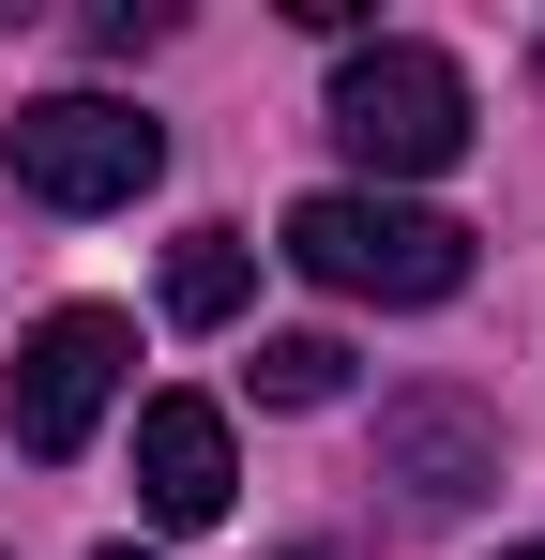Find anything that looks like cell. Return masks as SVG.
I'll return each instance as SVG.
<instances>
[{
    "label": "cell",
    "instance_id": "cell-2",
    "mask_svg": "<svg viewBox=\"0 0 545 560\" xmlns=\"http://www.w3.org/2000/svg\"><path fill=\"white\" fill-rule=\"evenodd\" d=\"M334 152L349 167H379V183H440L454 152H469V77H454L440 46H409V31H379V46H349L334 61Z\"/></svg>",
    "mask_w": 545,
    "mask_h": 560
},
{
    "label": "cell",
    "instance_id": "cell-4",
    "mask_svg": "<svg viewBox=\"0 0 545 560\" xmlns=\"http://www.w3.org/2000/svg\"><path fill=\"white\" fill-rule=\"evenodd\" d=\"M137 364V334L106 318V303H61V318H31V349H15V455H77L91 424H106V394Z\"/></svg>",
    "mask_w": 545,
    "mask_h": 560
},
{
    "label": "cell",
    "instance_id": "cell-6",
    "mask_svg": "<svg viewBox=\"0 0 545 560\" xmlns=\"http://www.w3.org/2000/svg\"><path fill=\"white\" fill-rule=\"evenodd\" d=\"M228 500H243L228 409H212V394H152V409H137V515H152V530H212Z\"/></svg>",
    "mask_w": 545,
    "mask_h": 560
},
{
    "label": "cell",
    "instance_id": "cell-10",
    "mask_svg": "<svg viewBox=\"0 0 545 560\" xmlns=\"http://www.w3.org/2000/svg\"><path fill=\"white\" fill-rule=\"evenodd\" d=\"M288 560H334V546H288Z\"/></svg>",
    "mask_w": 545,
    "mask_h": 560
},
{
    "label": "cell",
    "instance_id": "cell-8",
    "mask_svg": "<svg viewBox=\"0 0 545 560\" xmlns=\"http://www.w3.org/2000/svg\"><path fill=\"white\" fill-rule=\"evenodd\" d=\"M334 394H349V349L334 334H272L258 349V409H334Z\"/></svg>",
    "mask_w": 545,
    "mask_h": 560
},
{
    "label": "cell",
    "instance_id": "cell-11",
    "mask_svg": "<svg viewBox=\"0 0 545 560\" xmlns=\"http://www.w3.org/2000/svg\"><path fill=\"white\" fill-rule=\"evenodd\" d=\"M106 560H152V546H106Z\"/></svg>",
    "mask_w": 545,
    "mask_h": 560
},
{
    "label": "cell",
    "instance_id": "cell-9",
    "mask_svg": "<svg viewBox=\"0 0 545 560\" xmlns=\"http://www.w3.org/2000/svg\"><path fill=\"white\" fill-rule=\"evenodd\" d=\"M91 46H106V61H137V46H167V0H91Z\"/></svg>",
    "mask_w": 545,
    "mask_h": 560
},
{
    "label": "cell",
    "instance_id": "cell-12",
    "mask_svg": "<svg viewBox=\"0 0 545 560\" xmlns=\"http://www.w3.org/2000/svg\"><path fill=\"white\" fill-rule=\"evenodd\" d=\"M500 560H545V546H500Z\"/></svg>",
    "mask_w": 545,
    "mask_h": 560
},
{
    "label": "cell",
    "instance_id": "cell-7",
    "mask_svg": "<svg viewBox=\"0 0 545 560\" xmlns=\"http://www.w3.org/2000/svg\"><path fill=\"white\" fill-rule=\"evenodd\" d=\"M243 303H258V258H243V228H182V243H167V318H182V334H228Z\"/></svg>",
    "mask_w": 545,
    "mask_h": 560
},
{
    "label": "cell",
    "instance_id": "cell-1",
    "mask_svg": "<svg viewBox=\"0 0 545 560\" xmlns=\"http://www.w3.org/2000/svg\"><path fill=\"white\" fill-rule=\"evenodd\" d=\"M272 258L318 288H349V303H454L469 288V228L454 212H409V197H303L288 228H272Z\"/></svg>",
    "mask_w": 545,
    "mask_h": 560
},
{
    "label": "cell",
    "instance_id": "cell-3",
    "mask_svg": "<svg viewBox=\"0 0 545 560\" xmlns=\"http://www.w3.org/2000/svg\"><path fill=\"white\" fill-rule=\"evenodd\" d=\"M0 137H15V183L46 197V212H121V197L167 167V121H137L121 92H46V106H15Z\"/></svg>",
    "mask_w": 545,
    "mask_h": 560
},
{
    "label": "cell",
    "instance_id": "cell-13",
    "mask_svg": "<svg viewBox=\"0 0 545 560\" xmlns=\"http://www.w3.org/2000/svg\"><path fill=\"white\" fill-rule=\"evenodd\" d=\"M531 77H545V46H531Z\"/></svg>",
    "mask_w": 545,
    "mask_h": 560
},
{
    "label": "cell",
    "instance_id": "cell-5",
    "mask_svg": "<svg viewBox=\"0 0 545 560\" xmlns=\"http://www.w3.org/2000/svg\"><path fill=\"white\" fill-rule=\"evenodd\" d=\"M379 485H394L409 515H469V500L500 485V424H485L469 394H394V409H379Z\"/></svg>",
    "mask_w": 545,
    "mask_h": 560
}]
</instances>
